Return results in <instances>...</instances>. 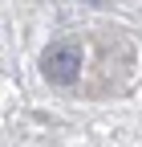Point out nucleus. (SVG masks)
I'll use <instances>...</instances> for the list:
<instances>
[{"instance_id":"f257e3e1","label":"nucleus","mask_w":142,"mask_h":147,"mask_svg":"<svg viewBox=\"0 0 142 147\" xmlns=\"http://www.w3.org/2000/svg\"><path fill=\"white\" fill-rule=\"evenodd\" d=\"M41 74H45L53 86L77 82V74H81V45L77 41H53L41 53Z\"/></svg>"}]
</instances>
